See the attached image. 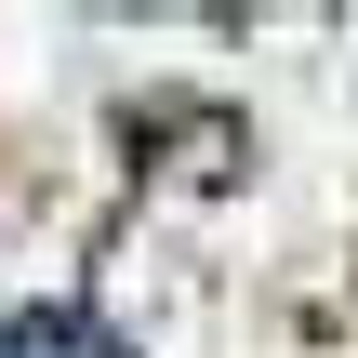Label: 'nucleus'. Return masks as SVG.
<instances>
[{
  "label": "nucleus",
  "instance_id": "obj_1",
  "mask_svg": "<svg viewBox=\"0 0 358 358\" xmlns=\"http://www.w3.org/2000/svg\"><path fill=\"white\" fill-rule=\"evenodd\" d=\"M0 358H120V332H106L93 306H27V319L0 332Z\"/></svg>",
  "mask_w": 358,
  "mask_h": 358
}]
</instances>
